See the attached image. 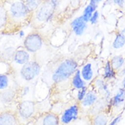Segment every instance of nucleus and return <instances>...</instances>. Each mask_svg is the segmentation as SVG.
<instances>
[{
  "instance_id": "obj_19",
  "label": "nucleus",
  "mask_w": 125,
  "mask_h": 125,
  "mask_svg": "<svg viewBox=\"0 0 125 125\" xmlns=\"http://www.w3.org/2000/svg\"><path fill=\"white\" fill-rule=\"evenodd\" d=\"M7 20V12L4 7L0 5V28L5 24Z\"/></svg>"
},
{
  "instance_id": "obj_13",
  "label": "nucleus",
  "mask_w": 125,
  "mask_h": 125,
  "mask_svg": "<svg viewBox=\"0 0 125 125\" xmlns=\"http://www.w3.org/2000/svg\"><path fill=\"white\" fill-rule=\"evenodd\" d=\"M17 96V92L16 93L13 90L9 89L5 91L0 94V100L4 103H10L15 100Z\"/></svg>"
},
{
  "instance_id": "obj_6",
  "label": "nucleus",
  "mask_w": 125,
  "mask_h": 125,
  "mask_svg": "<svg viewBox=\"0 0 125 125\" xmlns=\"http://www.w3.org/2000/svg\"><path fill=\"white\" fill-rule=\"evenodd\" d=\"M9 12L13 19L16 20H20L25 18L30 11L23 2L16 1L11 4Z\"/></svg>"
},
{
  "instance_id": "obj_14",
  "label": "nucleus",
  "mask_w": 125,
  "mask_h": 125,
  "mask_svg": "<svg viewBox=\"0 0 125 125\" xmlns=\"http://www.w3.org/2000/svg\"><path fill=\"white\" fill-rule=\"evenodd\" d=\"M81 75L83 79L86 81H89L92 79L93 72L90 63H87L83 67L81 72Z\"/></svg>"
},
{
  "instance_id": "obj_26",
  "label": "nucleus",
  "mask_w": 125,
  "mask_h": 125,
  "mask_svg": "<svg viewBox=\"0 0 125 125\" xmlns=\"http://www.w3.org/2000/svg\"><path fill=\"white\" fill-rule=\"evenodd\" d=\"M99 18V12L97 11H95L94 13L92 14V17L90 19V21L91 22L92 24H95L97 22V19Z\"/></svg>"
},
{
  "instance_id": "obj_22",
  "label": "nucleus",
  "mask_w": 125,
  "mask_h": 125,
  "mask_svg": "<svg viewBox=\"0 0 125 125\" xmlns=\"http://www.w3.org/2000/svg\"><path fill=\"white\" fill-rule=\"evenodd\" d=\"M9 84V79L6 75L0 74V90L6 89Z\"/></svg>"
},
{
  "instance_id": "obj_1",
  "label": "nucleus",
  "mask_w": 125,
  "mask_h": 125,
  "mask_svg": "<svg viewBox=\"0 0 125 125\" xmlns=\"http://www.w3.org/2000/svg\"><path fill=\"white\" fill-rule=\"evenodd\" d=\"M77 63L74 60L69 59L63 61L55 70L52 76L53 81L60 83L68 78L75 72Z\"/></svg>"
},
{
  "instance_id": "obj_5",
  "label": "nucleus",
  "mask_w": 125,
  "mask_h": 125,
  "mask_svg": "<svg viewBox=\"0 0 125 125\" xmlns=\"http://www.w3.org/2000/svg\"><path fill=\"white\" fill-rule=\"evenodd\" d=\"M42 46V40L39 35L36 33H30L25 37L24 46L27 51L35 52L39 50Z\"/></svg>"
},
{
  "instance_id": "obj_21",
  "label": "nucleus",
  "mask_w": 125,
  "mask_h": 125,
  "mask_svg": "<svg viewBox=\"0 0 125 125\" xmlns=\"http://www.w3.org/2000/svg\"><path fill=\"white\" fill-rule=\"evenodd\" d=\"M107 121V117L104 115H99L94 119V125H106Z\"/></svg>"
},
{
  "instance_id": "obj_10",
  "label": "nucleus",
  "mask_w": 125,
  "mask_h": 125,
  "mask_svg": "<svg viewBox=\"0 0 125 125\" xmlns=\"http://www.w3.org/2000/svg\"><path fill=\"white\" fill-rule=\"evenodd\" d=\"M14 60L17 63L20 65H25L29 62L30 54L28 51L25 50H19L15 52L14 55Z\"/></svg>"
},
{
  "instance_id": "obj_15",
  "label": "nucleus",
  "mask_w": 125,
  "mask_h": 125,
  "mask_svg": "<svg viewBox=\"0 0 125 125\" xmlns=\"http://www.w3.org/2000/svg\"><path fill=\"white\" fill-rule=\"evenodd\" d=\"M73 85L75 88L79 89L85 87V82L82 79L81 72L79 70L76 72L75 76L73 78Z\"/></svg>"
},
{
  "instance_id": "obj_3",
  "label": "nucleus",
  "mask_w": 125,
  "mask_h": 125,
  "mask_svg": "<svg viewBox=\"0 0 125 125\" xmlns=\"http://www.w3.org/2000/svg\"><path fill=\"white\" fill-rule=\"evenodd\" d=\"M40 66L36 61H29L25 64L20 69V75L25 81H31L39 74Z\"/></svg>"
},
{
  "instance_id": "obj_29",
  "label": "nucleus",
  "mask_w": 125,
  "mask_h": 125,
  "mask_svg": "<svg viewBox=\"0 0 125 125\" xmlns=\"http://www.w3.org/2000/svg\"><path fill=\"white\" fill-rule=\"evenodd\" d=\"M121 35L125 39V28H124V29H123V30H122V31Z\"/></svg>"
},
{
  "instance_id": "obj_2",
  "label": "nucleus",
  "mask_w": 125,
  "mask_h": 125,
  "mask_svg": "<svg viewBox=\"0 0 125 125\" xmlns=\"http://www.w3.org/2000/svg\"><path fill=\"white\" fill-rule=\"evenodd\" d=\"M36 110V103L31 100H22L17 106V116L23 120H28L34 114Z\"/></svg>"
},
{
  "instance_id": "obj_8",
  "label": "nucleus",
  "mask_w": 125,
  "mask_h": 125,
  "mask_svg": "<svg viewBox=\"0 0 125 125\" xmlns=\"http://www.w3.org/2000/svg\"><path fill=\"white\" fill-rule=\"evenodd\" d=\"M19 124L17 113L5 111L0 114V125H17Z\"/></svg>"
},
{
  "instance_id": "obj_9",
  "label": "nucleus",
  "mask_w": 125,
  "mask_h": 125,
  "mask_svg": "<svg viewBox=\"0 0 125 125\" xmlns=\"http://www.w3.org/2000/svg\"><path fill=\"white\" fill-rule=\"evenodd\" d=\"M71 27L75 34L78 36L82 35L86 28V22L83 20L82 16L74 19L71 23Z\"/></svg>"
},
{
  "instance_id": "obj_11",
  "label": "nucleus",
  "mask_w": 125,
  "mask_h": 125,
  "mask_svg": "<svg viewBox=\"0 0 125 125\" xmlns=\"http://www.w3.org/2000/svg\"><path fill=\"white\" fill-rule=\"evenodd\" d=\"M98 2L99 1H94V0L90 1V4L85 8L84 11H83L82 17L83 20L85 21L86 22H88L90 21V19L91 17H92L93 14V13L95 11L96 9L97 8V2Z\"/></svg>"
},
{
  "instance_id": "obj_25",
  "label": "nucleus",
  "mask_w": 125,
  "mask_h": 125,
  "mask_svg": "<svg viewBox=\"0 0 125 125\" xmlns=\"http://www.w3.org/2000/svg\"><path fill=\"white\" fill-rule=\"evenodd\" d=\"M86 94V88L85 86L82 88V89H80V90L78 91V99L79 101H82L84 98Z\"/></svg>"
},
{
  "instance_id": "obj_23",
  "label": "nucleus",
  "mask_w": 125,
  "mask_h": 125,
  "mask_svg": "<svg viewBox=\"0 0 125 125\" xmlns=\"http://www.w3.org/2000/svg\"><path fill=\"white\" fill-rule=\"evenodd\" d=\"M125 94V91L123 90H121L118 92V94L115 96L114 97V99H113V104L115 105L118 104L120 103L123 101V97H124V96Z\"/></svg>"
},
{
  "instance_id": "obj_17",
  "label": "nucleus",
  "mask_w": 125,
  "mask_h": 125,
  "mask_svg": "<svg viewBox=\"0 0 125 125\" xmlns=\"http://www.w3.org/2000/svg\"><path fill=\"white\" fill-rule=\"evenodd\" d=\"M124 60L123 58L120 56H116L114 57L111 60L112 67L114 69H118L122 66L123 65Z\"/></svg>"
},
{
  "instance_id": "obj_24",
  "label": "nucleus",
  "mask_w": 125,
  "mask_h": 125,
  "mask_svg": "<svg viewBox=\"0 0 125 125\" xmlns=\"http://www.w3.org/2000/svg\"><path fill=\"white\" fill-rule=\"evenodd\" d=\"M105 77L107 78H110L113 76V72L111 69V66L110 62H107L105 67Z\"/></svg>"
},
{
  "instance_id": "obj_31",
  "label": "nucleus",
  "mask_w": 125,
  "mask_h": 125,
  "mask_svg": "<svg viewBox=\"0 0 125 125\" xmlns=\"http://www.w3.org/2000/svg\"><path fill=\"white\" fill-rule=\"evenodd\" d=\"M1 57H0V62H1Z\"/></svg>"
},
{
  "instance_id": "obj_7",
  "label": "nucleus",
  "mask_w": 125,
  "mask_h": 125,
  "mask_svg": "<svg viewBox=\"0 0 125 125\" xmlns=\"http://www.w3.org/2000/svg\"><path fill=\"white\" fill-rule=\"evenodd\" d=\"M79 113L78 105L74 104L66 109L61 116V122L63 124H68L77 118Z\"/></svg>"
},
{
  "instance_id": "obj_16",
  "label": "nucleus",
  "mask_w": 125,
  "mask_h": 125,
  "mask_svg": "<svg viewBox=\"0 0 125 125\" xmlns=\"http://www.w3.org/2000/svg\"><path fill=\"white\" fill-rule=\"evenodd\" d=\"M96 99H97V96L96 94L93 92H90L86 94L85 96L82 100V104L85 107L90 106L95 102Z\"/></svg>"
},
{
  "instance_id": "obj_28",
  "label": "nucleus",
  "mask_w": 125,
  "mask_h": 125,
  "mask_svg": "<svg viewBox=\"0 0 125 125\" xmlns=\"http://www.w3.org/2000/svg\"><path fill=\"white\" fill-rule=\"evenodd\" d=\"M19 36H20V37H23L25 35V32H24L23 31H20V32H19Z\"/></svg>"
},
{
  "instance_id": "obj_18",
  "label": "nucleus",
  "mask_w": 125,
  "mask_h": 125,
  "mask_svg": "<svg viewBox=\"0 0 125 125\" xmlns=\"http://www.w3.org/2000/svg\"><path fill=\"white\" fill-rule=\"evenodd\" d=\"M125 43V39L121 34L118 35L113 43V47L115 49H119L124 46Z\"/></svg>"
},
{
  "instance_id": "obj_12",
  "label": "nucleus",
  "mask_w": 125,
  "mask_h": 125,
  "mask_svg": "<svg viewBox=\"0 0 125 125\" xmlns=\"http://www.w3.org/2000/svg\"><path fill=\"white\" fill-rule=\"evenodd\" d=\"M59 118L57 115L48 113L42 118L40 125H59Z\"/></svg>"
},
{
  "instance_id": "obj_27",
  "label": "nucleus",
  "mask_w": 125,
  "mask_h": 125,
  "mask_svg": "<svg viewBox=\"0 0 125 125\" xmlns=\"http://www.w3.org/2000/svg\"><path fill=\"white\" fill-rule=\"evenodd\" d=\"M120 118H121V116H120L116 117V118H115V119L113 120V121L109 125H116L117 124V123L118 122V121H119Z\"/></svg>"
},
{
  "instance_id": "obj_4",
  "label": "nucleus",
  "mask_w": 125,
  "mask_h": 125,
  "mask_svg": "<svg viewBox=\"0 0 125 125\" xmlns=\"http://www.w3.org/2000/svg\"><path fill=\"white\" fill-rule=\"evenodd\" d=\"M55 1H48L43 3L36 12V19L39 21H45L50 19L56 8Z\"/></svg>"
},
{
  "instance_id": "obj_20",
  "label": "nucleus",
  "mask_w": 125,
  "mask_h": 125,
  "mask_svg": "<svg viewBox=\"0 0 125 125\" xmlns=\"http://www.w3.org/2000/svg\"><path fill=\"white\" fill-rule=\"evenodd\" d=\"M40 1H27L25 2V5L27 6V9L30 12L36 10L38 8L39 5Z\"/></svg>"
},
{
  "instance_id": "obj_30",
  "label": "nucleus",
  "mask_w": 125,
  "mask_h": 125,
  "mask_svg": "<svg viewBox=\"0 0 125 125\" xmlns=\"http://www.w3.org/2000/svg\"><path fill=\"white\" fill-rule=\"evenodd\" d=\"M123 86H124V87L125 88V78L124 80H123Z\"/></svg>"
}]
</instances>
